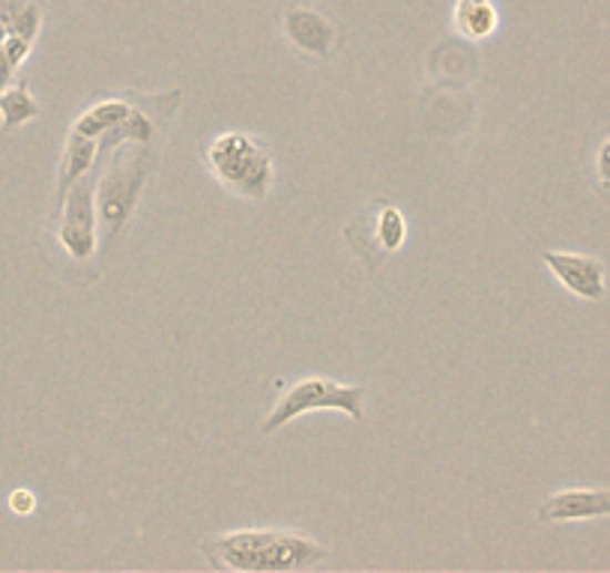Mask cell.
<instances>
[{
    "label": "cell",
    "mask_w": 610,
    "mask_h": 573,
    "mask_svg": "<svg viewBox=\"0 0 610 573\" xmlns=\"http://www.w3.org/2000/svg\"><path fill=\"white\" fill-rule=\"evenodd\" d=\"M204 553L222 571H305L324 562L329 550L312 538L278 529H240L204 541Z\"/></svg>",
    "instance_id": "6da1fadb"
},
{
    "label": "cell",
    "mask_w": 610,
    "mask_h": 573,
    "mask_svg": "<svg viewBox=\"0 0 610 573\" xmlns=\"http://www.w3.org/2000/svg\"><path fill=\"white\" fill-rule=\"evenodd\" d=\"M204 158L218 185L246 201H264L276 180L273 156L246 132L216 135L204 150Z\"/></svg>",
    "instance_id": "7a4b0ae2"
},
{
    "label": "cell",
    "mask_w": 610,
    "mask_h": 573,
    "mask_svg": "<svg viewBox=\"0 0 610 573\" xmlns=\"http://www.w3.org/2000/svg\"><path fill=\"white\" fill-rule=\"evenodd\" d=\"M153 156L148 144H129L111 158V165L96 180V215L102 239H114L139 206L141 188L148 183Z\"/></svg>",
    "instance_id": "3957f363"
},
{
    "label": "cell",
    "mask_w": 610,
    "mask_h": 573,
    "mask_svg": "<svg viewBox=\"0 0 610 573\" xmlns=\"http://www.w3.org/2000/svg\"><path fill=\"white\" fill-rule=\"evenodd\" d=\"M321 409H335L345 412L354 421H363L365 416V389L363 386H342L335 379L326 377H303L294 379L282 398L273 403L270 416L261 424V433H276L285 424H291L294 418L305 416V412H321Z\"/></svg>",
    "instance_id": "277c9868"
},
{
    "label": "cell",
    "mask_w": 610,
    "mask_h": 573,
    "mask_svg": "<svg viewBox=\"0 0 610 573\" xmlns=\"http://www.w3.org/2000/svg\"><path fill=\"white\" fill-rule=\"evenodd\" d=\"M545 266L551 269L553 278L581 299H601L604 296V266L596 257L569 252H545Z\"/></svg>",
    "instance_id": "5b68a950"
},
{
    "label": "cell",
    "mask_w": 610,
    "mask_h": 573,
    "mask_svg": "<svg viewBox=\"0 0 610 573\" xmlns=\"http://www.w3.org/2000/svg\"><path fill=\"white\" fill-rule=\"evenodd\" d=\"M282 33L296 51H303L308 58H329L335 40L333 21L324 12L312 10V7H291L282 12Z\"/></svg>",
    "instance_id": "8992f818"
},
{
    "label": "cell",
    "mask_w": 610,
    "mask_h": 573,
    "mask_svg": "<svg viewBox=\"0 0 610 573\" xmlns=\"http://www.w3.org/2000/svg\"><path fill=\"white\" fill-rule=\"evenodd\" d=\"M610 516V490H562L539 508V523H575Z\"/></svg>",
    "instance_id": "52a82bcc"
},
{
    "label": "cell",
    "mask_w": 610,
    "mask_h": 573,
    "mask_svg": "<svg viewBox=\"0 0 610 573\" xmlns=\"http://www.w3.org/2000/svg\"><path fill=\"white\" fill-rule=\"evenodd\" d=\"M99 162V141L96 137L79 135V132H70L67 137V146H63V158H60L58 167V206L60 201L67 197L72 185L79 183L81 176H88L93 171V165Z\"/></svg>",
    "instance_id": "ba28073f"
},
{
    "label": "cell",
    "mask_w": 610,
    "mask_h": 573,
    "mask_svg": "<svg viewBox=\"0 0 610 573\" xmlns=\"http://www.w3.org/2000/svg\"><path fill=\"white\" fill-rule=\"evenodd\" d=\"M453 24L464 40L482 42L500 28V12L494 0H455Z\"/></svg>",
    "instance_id": "9c48e42d"
},
{
    "label": "cell",
    "mask_w": 610,
    "mask_h": 573,
    "mask_svg": "<svg viewBox=\"0 0 610 573\" xmlns=\"http://www.w3.org/2000/svg\"><path fill=\"white\" fill-rule=\"evenodd\" d=\"M132 114V105H129L126 99H102L93 108H88L84 114H79V120L72 123V132H79V135L88 137H102L105 132L123 123V120Z\"/></svg>",
    "instance_id": "30bf717a"
},
{
    "label": "cell",
    "mask_w": 610,
    "mask_h": 573,
    "mask_svg": "<svg viewBox=\"0 0 610 573\" xmlns=\"http://www.w3.org/2000/svg\"><path fill=\"white\" fill-rule=\"evenodd\" d=\"M33 117H40V105H37V99L30 96V90L24 84L19 88H7L0 93V126L3 132H12V129L24 126Z\"/></svg>",
    "instance_id": "8fae6325"
},
{
    "label": "cell",
    "mask_w": 610,
    "mask_h": 573,
    "mask_svg": "<svg viewBox=\"0 0 610 573\" xmlns=\"http://www.w3.org/2000/svg\"><path fill=\"white\" fill-rule=\"evenodd\" d=\"M375 236L377 245H380L386 254H395L401 248L404 239H407V222H404V215L398 206H380V213H377L375 218Z\"/></svg>",
    "instance_id": "7c38bea8"
},
{
    "label": "cell",
    "mask_w": 610,
    "mask_h": 573,
    "mask_svg": "<svg viewBox=\"0 0 610 573\" xmlns=\"http://www.w3.org/2000/svg\"><path fill=\"white\" fill-rule=\"evenodd\" d=\"M58 239L72 260L84 263L96 254V231H84V227H72V224L60 222Z\"/></svg>",
    "instance_id": "4fadbf2b"
},
{
    "label": "cell",
    "mask_w": 610,
    "mask_h": 573,
    "mask_svg": "<svg viewBox=\"0 0 610 573\" xmlns=\"http://www.w3.org/2000/svg\"><path fill=\"white\" fill-rule=\"evenodd\" d=\"M40 30H42V7L37 3V0H24V7L19 10V16L12 19L10 33H16V37H21V40L37 42Z\"/></svg>",
    "instance_id": "5bb4252c"
},
{
    "label": "cell",
    "mask_w": 610,
    "mask_h": 573,
    "mask_svg": "<svg viewBox=\"0 0 610 573\" xmlns=\"http://www.w3.org/2000/svg\"><path fill=\"white\" fill-rule=\"evenodd\" d=\"M3 51H7V58H10V63L16 69L24 63V60L30 58V51H33V42L21 40V37H16V33H10L7 40H3Z\"/></svg>",
    "instance_id": "9a60e30c"
},
{
    "label": "cell",
    "mask_w": 610,
    "mask_h": 573,
    "mask_svg": "<svg viewBox=\"0 0 610 573\" xmlns=\"http://www.w3.org/2000/svg\"><path fill=\"white\" fill-rule=\"evenodd\" d=\"M10 511L12 514H19V516H28L37 511V495L30 493V490H12L10 493Z\"/></svg>",
    "instance_id": "2e32d148"
},
{
    "label": "cell",
    "mask_w": 610,
    "mask_h": 573,
    "mask_svg": "<svg viewBox=\"0 0 610 573\" xmlns=\"http://www.w3.org/2000/svg\"><path fill=\"white\" fill-rule=\"evenodd\" d=\"M596 171H599L601 185H610V141L599 150V162H596Z\"/></svg>",
    "instance_id": "e0dca14e"
},
{
    "label": "cell",
    "mask_w": 610,
    "mask_h": 573,
    "mask_svg": "<svg viewBox=\"0 0 610 573\" xmlns=\"http://www.w3.org/2000/svg\"><path fill=\"white\" fill-rule=\"evenodd\" d=\"M12 75H16V66H12L10 58H7V51H3V45H0V93L10 88Z\"/></svg>",
    "instance_id": "ac0fdd59"
},
{
    "label": "cell",
    "mask_w": 610,
    "mask_h": 573,
    "mask_svg": "<svg viewBox=\"0 0 610 573\" xmlns=\"http://www.w3.org/2000/svg\"><path fill=\"white\" fill-rule=\"evenodd\" d=\"M7 37H10V28H7V24L0 21V45H3V40H7Z\"/></svg>",
    "instance_id": "d6986e66"
},
{
    "label": "cell",
    "mask_w": 610,
    "mask_h": 573,
    "mask_svg": "<svg viewBox=\"0 0 610 573\" xmlns=\"http://www.w3.org/2000/svg\"><path fill=\"white\" fill-rule=\"evenodd\" d=\"M604 188H608V192H610V185H604Z\"/></svg>",
    "instance_id": "ffe728a7"
}]
</instances>
